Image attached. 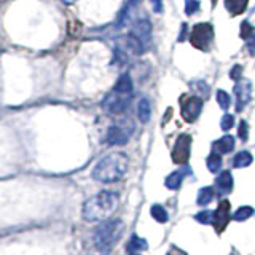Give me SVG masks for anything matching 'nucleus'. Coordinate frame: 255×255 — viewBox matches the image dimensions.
<instances>
[{
  "mask_svg": "<svg viewBox=\"0 0 255 255\" xmlns=\"http://www.w3.org/2000/svg\"><path fill=\"white\" fill-rule=\"evenodd\" d=\"M118 207V195L115 191L104 190L94 195L83 204L82 215L86 222H101L107 220Z\"/></svg>",
  "mask_w": 255,
  "mask_h": 255,
  "instance_id": "nucleus-1",
  "label": "nucleus"
},
{
  "mask_svg": "<svg viewBox=\"0 0 255 255\" xmlns=\"http://www.w3.org/2000/svg\"><path fill=\"white\" fill-rule=\"evenodd\" d=\"M128 166H129V159L125 153H110L104 156L93 169V179L102 182V183H114L120 180L126 174Z\"/></svg>",
  "mask_w": 255,
  "mask_h": 255,
  "instance_id": "nucleus-2",
  "label": "nucleus"
},
{
  "mask_svg": "<svg viewBox=\"0 0 255 255\" xmlns=\"http://www.w3.org/2000/svg\"><path fill=\"white\" fill-rule=\"evenodd\" d=\"M123 222L120 220H109V222H104L101 227L96 228L93 239H94V244L98 249L107 252L110 251L112 247L117 244V241L123 235Z\"/></svg>",
  "mask_w": 255,
  "mask_h": 255,
  "instance_id": "nucleus-3",
  "label": "nucleus"
},
{
  "mask_svg": "<svg viewBox=\"0 0 255 255\" xmlns=\"http://www.w3.org/2000/svg\"><path fill=\"white\" fill-rule=\"evenodd\" d=\"M134 129H135V125L131 118L120 120V122L114 123L109 128L106 142L109 145H125V143L129 142L131 135L134 134Z\"/></svg>",
  "mask_w": 255,
  "mask_h": 255,
  "instance_id": "nucleus-4",
  "label": "nucleus"
},
{
  "mask_svg": "<svg viewBox=\"0 0 255 255\" xmlns=\"http://www.w3.org/2000/svg\"><path fill=\"white\" fill-rule=\"evenodd\" d=\"M180 109H182L180 110L182 118L185 120L187 123H193L203 110V99L199 98V96L183 94L180 98Z\"/></svg>",
  "mask_w": 255,
  "mask_h": 255,
  "instance_id": "nucleus-5",
  "label": "nucleus"
},
{
  "mask_svg": "<svg viewBox=\"0 0 255 255\" xmlns=\"http://www.w3.org/2000/svg\"><path fill=\"white\" fill-rule=\"evenodd\" d=\"M214 38V30H212V26L211 24H206V22H201V24H196L191 30V35H190V40H191V45L198 50L201 51H207L209 50V45Z\"/></svg>",
  "mask_w": 255,
  "mask_h": 255,
  "instance_id": "nucleus-6",
  "label": "nucleus"
},
{
  "mask_svg": "<svg viewBox=\"0 0 255 255\" xmlns=\"http://www.w3.org/2000/svg\"><path fill=\"white\" fill-rule=\"evenodd\" d=\"M131 102V94H122L118 91H112L102 102V107L106 109L109 114H122L128 109Z\"/></svg>",
  "mask_w": 255,
  "mask_h": 255,
  "instance_id": "nucleus-7",
  "label": "nucleus"
},
{
  "mask_svg": "<svg viewBox=\"0 0 255 255\" xmlns=\"http://www.w3.org/2000/svg\"><path fill=\"white\" fill-rule=\"evenodd\" d=\"M191 135L182 134L179 139L175 140V145L172 148V161L177 164H187L191 153Z\"/></svg>",
  "mask_w": 255,
  "mask_h": 255,
  "instance_id": "nucleus-8",
  "label": "nucleus"
},
{
  "mask_svg": "<svg viewBox=\"0 0 255 255\" xmlns=\"http://www.w3.org/2000/svg\"><path fill=\"white\" fill-rule=\"evenodd\" d=\"M233 219L230 215V201L228 199H223V201L219 203L217 211L214 212V227L217 233H222L223 230L227 228L228 222Z\"/></svg>",
  "mask_w": 255,
  "mask_h": 255,
  "instance_id": "nucleus-9",
  "label": "nucleus"
},
{
  "mask_svg": "<svg viewBox=\"0 0 255 255\" xmlns=\"http://www.w3.org/2000/svg\"><path fill=\"white\" fill-rule=\"evenodd\" d=\"M251 93H252V86L251 82H238L233 88V94L236 98V110L243 112V109L249 104L251 101Z\"/></svg>",
  "mask_w": 255,
  "mask_h": 255,
  "instance_id": "nucleus-10",
  "label": "nucleus"
},
{
  "mask_svg": "<svg viewBox=\"0 0 255 255\" xmlns=\"http://www.w3.org/2000/svg\"><path fill=\"white\" fill-rule=\"evenodd\" d=\"M131 34L145 46L151 38V24L148 22V19H137L132 24Z\"/></svg>",
  "mask_w": 255,
  "mask_h": 255,
  "instance_id": "nucleus-11",
  "label": "nucleus"
},
{
  "mask_svg": "<svg viewBox=\"0 0 255 255\" xmlns=\"http://www.w3.org/2000/svg\"><path fill=\"white\" fill-rule=\"evenodd\" d=\"M215 187H217L219 193L222 195H228L231 190H233V177H231L230 171H223L220 175L215 179Z\"/></svg>",
  "mask_w": 255,
  "mask_h": 255,
  "instance_id": "nucleus-12",
  "label": "nucleus"
},
{
  "mask_svg": "<svg viewBox=\"0 0 255 255\" xmlns=\"http://www.w3.org/2000/svg\"><path fill=\"white\" fill-rule=\"evenodd\" d=\"M214 151L219 155H227L231 153L235 148V139L233 135H223L222 139H219L217 142H214Z\"/></svg>",
  "mask_w": 255,
  "mask_h": 255,
  "instance_id": "nucleus-13",
  "label": "nucleus"
},
{
  "mask_svg": "<svg viewBox=\"0 0 255 255\" xmlns=\"http://www.w3.org/2000/svg\"><path fill=\"white\" fill-rule=\"evenodd\" d=\"M114 90L118 91V93H122V94H131L132 93V78H131V75L129 74H123L117 80Z\"/></svg>",
  "mask_w": 255,
  "mask_h": 255,
  "instance_id": "nucleus-14",
  "label": "nucleus"
},
{
  "mask_svg": "<svg viewBox=\"0 0 255 255\" xmlns=\"http://www.w3.org/2000/svg\"><path fill=\"white\" fill-rule=\"evenodd\" d=\"M247 2H249V0H225V8L230 14L238 16L246 11Z\"/></svg>",
  "mask_w": 255,
  "mask_h": 255,
  "instance_id": "nucleus-15",
  "label": "nucleus"
},
{
  "mask_svg": "<svg viewBox=\"0 0 255 255\" xmlns=\"http://www.w3.org/2000/svg\"><path fill=\"white\" fill-rule=\"evenodd\" d=\"M185 172H190L188 169H185V171H175V172H172L169 177L166 179V187L167 188H171V190H177V188H180V185H182V180H183V177H185Z\"/></svg>",
  "mask_w": 255,
  "mask_h": 255,
  "instance_id": "nucleus-16",
  "label": "nucleus"
},
{
  "mask_svg": "<svg viewBox=\"0 0 255 255\" xmlns=\"http://www.w3.org/2000/svg\"><path fill=\"white\" fill-rule=\"evenodd\" d=\"M147 247H148V244L145 239L139 238L137 235H132L129 244L126 246V249H128V252H139V251H145Z\"/></svg>",
  "mask_w": 255,
  "mask_h": 255,
  "instance_id": "nucleus-17",
  "label": "nucleus"
},
{
  "mask_svg": "<svg viewBox=\"0 0 255 255\" xmlns=\"http://www.w3.org/2000/svg\"><path fill=\"white\" fill-rule=\"evenodd\" d=\"M137 114H139V120L142 123H147L150 117H151V107H150V101L143 98L139 102V107H137Z\"/></svg>",
  "mask_w": 255,
  "mask_h": 255,
  "instance_id": "nucleus-18",
  "label": "nucleus"
},
{
  "mask_svg": "<svg viewBox=\"0 0 255 255\" xmlns=\"http://www.w3.org/2000/svg\"><path fill=\"white\" fill-rule=\"evenodd\" d=\"M214 199V190L212 187H204L198 191V198H196V203L198 206H206L209 204Z\"/></svg>",
  "mask_w": 255,
  "mask_h": 255,
  "instance_id": "nucleus-19",
  "label": "nucleus"
},
{
  "mask_svg": "<svg viewBox=\"0 0 255 255\" xmlns=\"http://www.w3.org/2000/svg\"><path fill=\"white\" fill-rule=\"evenodd\" d=\"M251 163H252V155L249 151H239V153L233 158V161H231L233 167H246Z\"/></svg>",
  "mask_w": 255,
  "mask_h": 255,
  "instance_id": "nucleus-20",
  "label": "nucleus"
},
{
  "mask_svg": "<svg viewBox=\"0 0 255 255\" xmlns=\"http://www.w3.org/2000/svg\"><path fill=\"white\" fill-rule=\"evenodd\" d=\"M206 164H207V169H209L212 174H217L222 167V156L219 153H215V151H212L209 158H207Z\"/></svg>",
  "mask_w": 255,
  "mask_h": 255,
  "instance_id": "nucleus-21",
  "label": "nucleus"
},
{
  "mask_svg": "<svg viewBox=\"0 0 255 255\" xmlns=\"http://www.w3.org/2000/svg\"><path fill=\"white\" fill-rule=\"evenodd\" d=\"M254 215V209L251 206H243V207H239V209L233 214V219L236 222H243V220H247L249 217H252Z\"/></svg>",
  "mask_w": 255,
  "mask_h": 255,
  "instance_id": "nucleus-22",
  "label": "nucleus"
},
{
  "mask_svg": "<svg viewBox=\"0 0 255 255\" xmlns=\"http://www.w3.org/2000/svg\"><path fill=\"white\" fill-rule=\"evenodd\" d=\"M151 215H153V219L156 222H161V223L167 222V212H166V209L161 204H153V206H151Z\"/></svg>",
  "mask_w": 255,
  "mask_h": 255,
  "instance_id": "nucleus-23",
  "label": "nucleus"
},
{
  "mask_svg": "<svg viewBox=\"0 0 255 255\" xmlns=\"http://www.w3.org/2000/svg\"><path fill=\"white\" fill-rule=\"evenodd\" d=\"M195 220H198L199 223H204V225H209V223H214V212L212 211H201L195 215Z\"/></svg>",
  "mask_w": 255,
  "mask_h": 255,
  "instance_id": "nucleus-24",
  "label": "nucleus"
},
{
  "mask_svg": "<svg viewBox=\"0 0 255 255\" xmlns=\"http://www.w3.org/2000/svg\"><path fill=\"white\" fill-rule=\"evenodd\" d=\"M217 102H219V106H220L223 110H228L230 104H231V99H230V96H228L225 91L219 90V91H217Z\"/></svg>",
  "mask_w": 255,
  "mask_h": 255,
  "instance_id": "nucleus-25",
  "label": "nucleus"
},
{
  "mask_svg": "<svg viewBox=\"0 0 255 255\" xmlns=\"http://www.w3.org/2000/svg\"><path fill=\"white\" fill-rule=\"evenodd\" d=\"M233 125H235V118H233V115H230V114H225L222 117V120H220V128L223 131H230L231 128H233Z\"/></svg>",
  "mask_w": 255,
  "mask_h": 255,
  "instance_id": "nucleus-26",
  "label": "nucleus"
},
{
  "mask_svg": "<svg viewBox=\"0 0 255 255\" xmlns=\"http://www.w3.org/2000/svg\"><path fill=\"white\" fill-rule=\"evenodd\" d=\"M254 32H255V29H254V26H252V24L249 22V21H244L243 24H241V37L243 38H249L252 34H254Z\"/></svg>",
  "mask_w": 255,
  "mask_h": 255,
  "instance_id": "nucleus-27",
  "label": "nucleus"
},
{
  "mask_svg": "<svg viewBox=\"0 0 255 255\" xmlns=\"http://www.w3.org/2000/svg\"><path fill=\"white\" fill-rule=\"evenodd\" d=\"M199 10V2L198 0H185V13L188 16L195 14Z\"/></svg>",
  "mask_w": 255,
  "mask_h": 255,
  "instance_id": "nucleus-28",
  "label": "nucleus"
},
{
  "mask_svg": "<svg viewBox=\"0 0 255 255\" xmlns=\"http://www.w3.org/2000/svg\"><path fill=\"white\" fill-rule=\"evenodd\" d=\"M247 134H249V125H247L246 120H241V122H239V129H238L239 139L247 140Z\"/></svg>",
  "mask_w": 255,
  "mask_h": 255,
  "instance_id": "nucleus-29",
  "label": "nucleus"
},
{
  "mask_svg": "<svg viewBox=\"0 0 255 255\" xmlns=\"http://www.w3.org/2000/svg\"><path fill=\"white\" fill-rule=\"evenodd\" d=\"M230 77L233 78L235 82H239L241 77H243V67L241 66H235L233 69H231V72H230Z\"/></svg>",
  "mask_w": 255,
  "mask_h": 255,
  "instance_id": "nucleus-30",
  "label": "nucleus"
},
{
  "mask_svg": "<svg viewBox=\"0 0 255 255\" xmlns=\"http://www.w3.org/2000/svg\"><path fill=\"white\" fill-rule=\"evenodd\" d=\"M247 50H249V53L252 56H255V32L247 38Z\"/></svg>",
  "mask_w": 255,
  "mask_h": 255,
  "instance_id": "nucleus-31",
  "label": "nucleus"
},
{
  "mask_svg": "<svg viewBox=\"0 0 255 255\" xmlns=\"http://www.w3.org/2000/svg\"><path fill=\"white\" fill-rule=\"evenodd\" d=\"M151 6H153L155 13H163V0H151Z\"/></svg>",
  "mask_w": 255,
  "mask_h": 255,
  "instance_id": "nucleus-32",
  "label": "nucleus"
},
{
  "mask_svg": "<svg viewBox=\"0 0 255 255\" xmlns=\"http://www.w3.org/2000/svg\"><path fill=\"white\" fill-rule=\"evenodd\" d=\"M187 29H188V26L185 22L182 24V27H180V35H179V38H177V42H183V40L187 38Z\"/></svg>",
  "mask_w": 255,
  "mask_h": 255,
  "instance_id": "nucleus-33",
  "label": "nucleus"
},
{
  "mask_svg": "<svg viewBox=\"0 0 255 255\" xmlns=\"http://www.w3.org/2000/svg\"><path fill=\"white\" fill-rule=\"evenodd\" d=\"M62 3H66V5H72V3H75L77 0H61Z\"/></svg>",
  "mask_w": 255,
  "mask_h": 255,
  "instance_id": "nucleus-34",
  "label": "nucleus"
},
{
  "mask_svg": "<svg viewBox=\"0 0 255 255\" xmlns=\"http://www.w3.org/2000/svg\"><path fill=\"white\" fill-rule=\"evenodd\" d=\"M140 0H131V5H135V3H139Z\"/></svg>",
  "mask_w": 255,
  "mask_h": 255,
  "instance_id": "nucleus-35",
  "label": "nucleus"
},
{
  "mask_svg": "<svg viewBox=\"0 0 255 255\" xmlns=\"http://www.w3.org/2000/svg\"><path fill=\"white\" fill-rule=\"evenodd\" d=\"M131 255H140V254H137V252H131Z\"/></svg>",
  "mask_w": 255,
  "mask_h": 255,
  "instance_id": "nucleus-36",
  "label": "nucleus"
}]
</instances>
